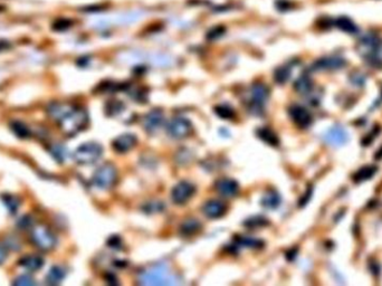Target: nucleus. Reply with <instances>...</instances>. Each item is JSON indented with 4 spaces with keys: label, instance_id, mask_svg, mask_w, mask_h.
<instances>
[{
    "label": "nucleus",
    "instance_id": "nucleus-1",
    "mask_svg": "<svg viewBox=\"0 0 382 286\" xmlns=\"http://www.w3.org/2000/svg\"><path fill=\"white\" fill-rule=\"evenodd\" d=\"M48 114L57 121L58 128L67 137H74L83 131L88 123L86 110L80 106H72L65 103H53L48 106Z\"/></svg>",
    "mask_w": 382,
    "mask_h": 286
},
{
    "label": "nucleus",
    "instance_id": "nucleus-2",
    "mask_svg": "<svg viewBox=\"0 0 382 286\" xmlns=\"http://www.w3.org/2000/svg\"><path fill=\"white\" fill-rule=\"evenodd\" d=\"M31 243L43 252H51L57 245V237L46 225L38 224L32 227L30 232Z\"/></svg>",
    "mask_w": 382,
    "mask_h": 286
},
{
    "label": "nucleus",
    "instance_id": "nucleus-3",
    "mask_svg": "<svg viewBox=\"0 0 382 286\" xmlns=\"http://www.w3.org/2000/svg\"><path fill=\"white\" fill-rule=\"evenodd\" d=\"M102 154L103 148L101 146V144L96 142H86L75 150L73 158L79 165L88 166L95 163L102 157Z\"/></svg>",
    "mask_w": 382,
    "mask_h": 286
},
{
    "label": "nucleus",
    "instance_id": "nucleus-4",
    "mask_svg": "<svg viewBox=\"0 0 382 286\" xmlns=\"http://www.w3.org/2000/svg\"><path fill=\"white\" fill-rule=\"evenodd\" d=\"M117 180V170L113 163H104L95 170L93 174V185L99 189H109L115 185Z\"/></svg>",
    "mask_w": 382,
    "mask_h": 286
},
{
    "label": "nucleus",
    "instance_id": "nucleus-5",
    "mask_svg": "<svg viewBox=\"0 0 382 286\" xmlns=\"http://www.w3.org/2000/svg\"><path fill=\"white\" fill-rule=\"evenodd\" d=\"M270 96V91L266 85L262 83H257L253 85L249 94V103L248 106L254 114H261L264 110V105Z\"/></svg>",
    "mask_w": 382,
    "mask_h": 286
},
{
    "label": "nucleus",
    "instance_id": "nucleus-6",
    "mask_svg": "<svg viewBox=\"0 0 382 286\" xmlns=\"http://www.w3.org/2000/svg\"><path fill=\"white\" fill-rule=\"evenodd\" d=\"M166 133L176 140H182L192 133V124L186 117H174L166 124Z\"/></svg>",
    "mask_w": 382,
    "mask_h": 286
},
{
    "label": "nucleus",
    "instance_id": "nucleus-7",
    "mask_svg": "<svg viewBox=\"0 0 382 286\" xmlns=\"http://www.w3.org/2000/svg\"><path fill=\"white\" fill-rule=\"evenodd\" d=\"M194 191H196V188H194L192 183L188 181H180L178 185L173 187L171 198L173 202L177 203V205H184L192 197Z\"/></svg>",
    "mask_w": 382,
    "mask_h": 286
},
{
    "label": "nucleus",
    "instance_id": "nucleus-8",
    "mask_svg": "<svg viewBox=\"0 0 382 286\" xmlns=\"http://www.w3.org/2000/svg\"><path fill=\"white\" fill-rule=\"evenodd\" d=\"M142 284L149 285H165V284H173L174 280L171 275L161 269H153V271L145 272L140 276Z\"/></svg>",
    "mask_w": 382,
    "mask_h": 286
},
{
    "label": "nucleus",
    "instance_id": "nucleus-9",
    "mask_svg": "<svg viewBox=\"0 0 382 286\" xmlns=\"http://www.w3.org/2000/svg\"><path fill=\"white\" fill-rule=\"evenodd\" d=\"M164 112L159 109H156L150 111L147 115L143 117L142 124H143V128L147 132L152 134L156 133L157 131L161 128L162 124H164Z\"/></svg>",
    "mask_w": 382,
    "mask_h": 286
},
{
    "label": "nucleus",
    "instance_id": "nucleus-10",
    "mask_svg": "<svg viewBox=\"0 0 382 286\" xmlns=\"http://www.w3.org/2000/svg\"><path fill=\"white\" fill-rule=\"evenodd\" d=\"M290 115L300 128H307L312 123V116L305 108L300 105H293L290 108Z\"/></svg>",
    "mask_w": 382,
    "mask_h": 286
},
{
    "label": "nucleus",
    "instance_id": "nucleus-11",
    "mask_svg": "<svg viewBox=\"0 0 382 286\" xmlns=\"http://www.w3.org/2000/svg\"><path fill=\"white\" fill-rule=\"evenodd\" d=\"M137 143V139L131 133H124L114 139L112 143L113 149L119 153H125L132 150Z\"/></svg>",
    "mask_w": 382,
    "mask_h": 286
},
{
    "label": "nucleus",
    "instance_id": "nucleus-12",
    "mask_svg": "<svg viewBox=\"0 0 382 286\" xmlns=\"http://www.w3.org/2000/svg\"><path fill=\"white\" fill-rule=\"evenodd\" d=\"M349 137L347 131H345L342 126L339 125L333 126V128L328 130V132L325 134V141H327L328 144L334 146L343 145L347 143Z\"/></svg>",
    "mask_w": 382,
    "mask_h": 286
},
{
    "label": "nucleus",
    "instance_id": "nucleus-13",
    "mask_svg": "<svg viewBox=\"0 0 382 286\" xmlns=\"http://www.w3.org/2000/svg\"><path fill=\"white\" fill-rule=\"evenodd\" d=\"M226 210H227V207L225 203L217 199L209 200V201H207L205 203L204 208H202L204 214L207 216V217L211 219L220 218L221 216L225 215Z\"/></svg>",
    "mask_w": 382,
    "mask_h": 286
},
{
    "label": "nucleus",
    "instance_id": "nucleus-14",
    "mask_svg": "<svg viewBox=\"0 0 382 286\" xmlns=\"http://www.w3.org/2000/svg\"><path fill=\"white\" fill-rule=\"evenodd\" d=\"M345 66V60L340 56H328L323 57L314 63V68L316 69H327V71H335Z\"/></svg>",
    "mask_w": 382,
    "mask_h": 286
},
{
    "label": "nucleus",
    "instance_id": "nucleus-15",
    "mask_svg": "<svg viewBox=\"0 0 382 286\" xmlns=\"http://www.w3.org/2000/svg\"><path fill=\"white\" fill-rule=\"evenodd\" d=\"M216 190L223 197H234L238 194L239 186L233 179L221 178L216 182Z\"/></svg>",
    "mask_w": 382,
    "mask_h": 286
},
{
    "label": "nucleus",
    "instance_id": "nucleus-16",
    "mask_svg": "<svg viewBox=\"0 0 382 286\" xmlns=\"http://www.w3.org/2000/svg\"><path fill=\"white\" fill-rule=\"evenodd\" d=\"M45 261L42 256L29 254L26 256H23L22 258L18 260V265L24 269H26L27 272H38L40 268L44 266Z\"/></svg>",
    "mask_w": 382,
    "mask_h": 286
},
{
    "label": "nucleus",
    "instance_id": "nucleus-17",
    "mask_svg": "<svg viewBox=\"0 0 382 286\" xmlns=\"http://www.w3.org/2000/svg\"><path fill=\"white\" fill-rule=\"evenodd\" d=\"M280 203V196L275 190H268L262 198V205L266 209H276Z\"/></svg>",
    "mask_w": 382,
    "mask_h": 286
},
{
    "label": "nucleus",
    "instance_id": "nucleus-18",
    "mask_svg": "<svg viewBox=\"0 0 382 286\" xmlns=\"http://www.w3.org/2000/svg\"><path fill=\"white\" fill-rule=\"evenodd\" d=\"M256 134L257 137L261 139L262 141H264L268 145L272 146H277L279 143V139L276 134L268 128H259L257 131H256Z\"/></svg>",
    "mask_w": 382,
    "mask_h": 286
},
{
    "label": "nucleus",
    "instance_id": "nucleus-19",
    "mask_svg": "<svg viewBox=\"0 0 382 286\" xmlns=\"http://www.w3.org/2000/svg\"><path fill=\"white\" fill-rule=\"evenodd\" d=\"M200 228H201L200 222H198V220L194 219V218H189V219H187L186 222L182 223L181 227H180V231H181L182 235L190 236V235L196 234V232L199 231Z\"/></svg>",
    "mask_w": 382,
    "mask_h": 286
},
{
    "label": "nucleus",
    "instance_id": "nucleus-20",
    "mask_svg": "<svg viewBox=\"0 0 382 286\" xmlns=\"http://www.w3.org/2000/svg\"><path fill=\"white\" fill-rule=\"evenodd\" d=\"M65 276H66V271L63 267L53 266L47 274L46 281L50 284H59L65 279Z\"/></svg>",
    "mask_w": 382,
    "mask_h": 286
},
{
    "label": "nucleus",
    "instance_id": "nucleus-21",
    "mask_svg": "<svg viewBox=\"0 0 382 286\" xmlns=\"http://www.w3.org/2000/svg\"><path fill=\"white\" fill-rule=\"evenodd\" d=\"M364 58L372 66H382V42L378 44L367 56H364Z\"/></svg>",
    "mask_w": 382,
    "mask_h": 286
},
{
    "label": "nucleus",
    "instance_id": "nucleus-22",
    "mask_svg": "<svg viewBox=\"0 0 382 286\" xmlns=\"http://www.w3.org/2000/svg\"><path fill=\"white\" fill-rule=\"evenodd\" d=\"M313 83L310 77L306 75H302L295 81L294 88L300 94H307L312 91Z\"/></svg>",
    "mask_w": 382,
    "mask_h": 286
},
{
    "label": "nucleus",
    "instance_id": "nucleus-23",
    "mask_svg": "<svg viewBox=\"0 0 382 286\" xmlns=\"http://www.w3.org/2000/svg\"><path fill=\"white\" fill-rule=\"evenodd\" d=\"M335 26L340 28L341 30L349 32V34H355V32H357L356 25L352 22L350 18H348V17H340V18L336 19Z\"/></svg>",
    "mask_w": 382,
    "mask_h": 286
},
{
    "label": "nucleus",
    "instance_id": "nucleus-24",
    "mask_svg": "<svg viewBox=\"0 0 382 286\" xmlns=\"http://www.w3.org/2000/svg\"><path fill=\"white\" fill-rule=\"evenodd\" d=\"M1 199L10 214L14 215L15 212H17L20 206V200L17 197H15V196H11V195H2Z\"/></svg>",
    "mask_w": 382,
    "mask_h": 286
},
{
    "label": "nucleus",
    "instance_id": "nucleus-25",
    "mask_svg": "<svg viewBox=\"0 0 382 286\" xmlns=\"http://www.w3.org/2000/svg\"><path fill=\"white\" fill-rule=\"evenodd\" d=\"M376 171H377V169L375 168V167H371V166L363 167V168H361L355 174V177H353V179H355V182H361V181H364V180H369V179L372 178V175L376 173Z\"/></svg>",
    "mask_w": 382,
    "mask_h": 286
},
{
    "label": "nucleus",
    "instance_id": "nucleus-26",
    "mask_svg": "<svg viewBox=\"0 0 382 286\" xmlns=\"http://www.w3.org/2000/svg\"><path fill=\"white\" fill-rule=\"evenodd\" d=\"M10 128L14 131L16 136H18L19 138L26 139L30 137V130L28 129L27 125L22 123V122H18V121L13 122V123L10 124Z\"/></svg>",
    "mask_w": 382,
    "mask_h": 286
},
{
    "label": "nucleus",
    "instance_id": "nucleus-27",
    "mask_svg": "<svg viewBox=\"0 0 382 286\" xmlns=\"http://www.w3.org/2000/svg\"><path fill=\"white\" fill-rule=\"evenodd\" d=\"M215 112H216L217 115L221 118H225V120H230L235 116V111L233 108H230L229 105H217L215 108Z\"/></svg>",
    "mask_w": 382,
    "mask_h": 286
},
{
    "label": "nucleus",
    "instance_id": "nucleus-28",
    "mask_svg": "<svg viewBox=\"0 0 382 286\" xmlns=\"http://www.w3.org/2000/svg\"><path fill=\"white\" fill-rule=\"evenodd\" d=\"M238 243L243 245V246L250 247V248H261L264 245L262 240L251 238V237H239Z\"/></svg>",
    "mask_w": 382,
    "mask_h": 286
},
{
    "label": "nucleus",
    "instance_id": "nucleus-29",
    "mask_svg": "<svg viewBox=\"0 0 382 286\" xmlns=\"http://www.w3.org/2000/svg\"><path fill=\"white\" fill-rule=\"evenodd\" d=\"M290 76H291L290 69H288L287 67H280L275 72L274 79L278 84H284V83H286L288 79H290Z\"/></svg>",
    "mask_w": 382,
    "mask_h": 286
},
{
    "label": "nucleus",
    "instance_id": "nucleus-30",
    "mask_svg": "<svg viewBox=\"0 0 382 286\" xmlns=\"http://www.w3.org/2000/svg\"><path fill=\"white\" fill-rule=\"evenodd\" d=\"M122 110H124V105H123V103H122V102H119V101H112L107 105L108 114L111 116H114V115H117V114H120Z\"/></svg>",
    "mask_w": 382,
    "mask_h": 286
},
{
    "label": "nucleus",
    "instance_id": "nucleus-31",
    "mask_svg": "<svg viewBox=\"0 0 382 286\" xmlns=\"http://www.w3.org/2000/svg\"><path fill=\"white\" fill-rule=\"evenodd\" d=\"M267 224V220L265 218L261 217V216H254V217H250L246 220L244 225L248 228H257V227H262L265 226Z\"/></svg>",
    "mask_w": 382,
    "mask_h": 286
},
{
    "label": "nucleus",
    "instance_id": "nucleus-32",
    "mask_svg": "<svg viewBox=\"0 0 382 286\" xmlns=\"http://www.w3.org/2000/svg\"><path fill=\"white\" fill-rule=\"evenodd\" d=\"M223 32H225V28L221 27V26H216V27H214L213 29H210L208 31V34H207V38L217 39L219 37H221V36L223 35Z\"/></svg>",
    "mask_w": 382,
    "mask_h": 286
},
{
    "label": "nucleus",
    "instance_id": "nucleus-33",
    "mask_svg": "<svg viewBox=\"0 0 382 286\" xmlns=\"http://www.w3.org/2000/svg\"><path fill=\"white\" fill-rule=\"evenodd\" d=\"M13 283L15 285H35L36 281L28 275H22L17 277Z\"/></svg>",
    "mask_w": 382,
    "mask_h": 286
},
{
    "label": "nucleus",
    "instance_id": "nucleus-34",
    "mask_svg": "<svg viewBox=\"0 0 382 286\" xmlns=\"http://www.w3.org/2000/svg\"><path fill=\"white\" fill-rule=\"evenodd\" d=\"M53 154H54V157L57 159V160L60 162L64 160V156H65V150L63 146L60 145H57L55 146L54 149H53Z\"/></svg>",
    "mask_w": 382,
    "mask_h": 286
},
{
    "label": "nucleus",
    "instance_id": "nucleus-35",
    "mask_svg": "<svg viewBox=\"0 0 382 286\" xmlns=\"http://www.w3.org/2000/svg\"><path fill=\"white\" fill-rule=\"evenodd\" d=\"M18 226L22 227V228H28V227L32 226V222H31L30 217H28V216H27V217H26V216H25V217H23L22 219L19 220Z\"/></svg>",
    "mask_w": 382,
    "mask_h": 286
},
{
    "label": "nucleus",
    "instance_id": "nucleus-36",
    "mask_svg": "<svg viewBox=\"0 0 382 286\" xmlns=\"http://www.w3.org/2000/svg\"><path fill=\"white\" fill-rule=\"evenodd\" d=\"M277 6L279 8V10H288L292 7L291 2L287 1V0H278Z\"/></svg>",
    "mask_w": 382,
    "mask_h": 286
},
{
    "label": "nucleus",
    "instance_id": "nucleus-37",
    "mask_svg": "<svg viewBox=\"0 0 382 286\" xmlns=\"http://www.w3.org/2000/svg\"><path fill=\"white\" fill-rule=\"evenodd\" d=\"M7 258V251L6 248L2 246V245H0V265H1L3 261L6 260Z\"/></svg>",
    "mask_w": 382,
    "mask_h": 286
}]
</instances>
